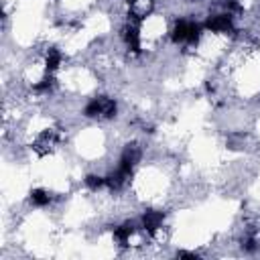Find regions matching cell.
<instances>
[{"instance_id": "obj_1", "label": "cell", "mask_w": 260, "mask_h": 260, "mask_svg": "<svg viewBox=\"0 0 260 260\" xmlns=\"http://www.w3.org/2000/svg\"><path fill=\"white\" fill-rule=\"evenodd\" d=\"M203 24L195 22V20H187V18H179L173 28H171V41L175 45H197L201 35H203Z\"/></svg>"}, {"instance_id": "obj_2", "label": "cell", "mask_w": 260, "mask_h": 260, "mask_svg": "<svg viewBox=\"0 0 260 260\" xmlns=\"http://www.w3.org/2000/svg\"><path fill=\"white\" fill-rule=\"evenodd\" d=\"M116 114H118V104L114 98L108 95H95L83 108V116L95 120H112L116 118Z\"/></svg>"}, {"instance_id": "obj_3", "label": "cell", "mask_w": 260, "mask_h": 260, "mask_svg": "<svg viewBox=\"0 0 260 260\" xmlns=\"http://www.w3.org/2000/svg\"><path fill=\"white\" fill-rule=\"evenodd\" d=\"M203 28L207 32H217V35H232L236 32V24H234V14L230 12H219V14H211L205 18Z\"/></svg>"}, {"instance_id": "obj_4", "label": "cell", "mask_w": 260, "mask_h": 260, "mask_svg": "<svg viewBox=\"0 0 260 260\" xmlns=\"http://www.w3.org/2000/svg\"><path fill=\"white\" fill-rule=\"evenodd\" d=\"M162 223H165V211L162 209H144V213L140 215V228L150 238L162 230Z\"/></svg>"}, {"instance_id": "obj_5", "label": "cell", "mask_w": 260, "mask_h": 260, "mask_svg": "<svg viewBox=\"0 0 260 260\" xmlns=\"http://www.w3.org/2000/svg\"><path fill=\"white\" fill-rule=\"evenodd\" d=\"M120 39L124 41V45H126V49L130 51V53H140L142 51V43H140V28H138V22H132V20H128L124 26H122V30H120Z\"/></svg>"}, {"instance_id": "obj_6", "label": "cell", "mask_w": 260, "mask_h": 260, "mask_svg": "<svg viewBox=\"0 0 260 260\" xmlns=\"http://www.w3.org/2000/svg\"><path fill=\"white\" fill-rule=\"evenodd\" d=\"M112 234H114V240H116L120 246H128V244H130V238L136 234V223L130 221V219H126V221L114 225Z\"/></svg>"}, {"instance_id": "obj_7", "label": "cell", "mask_w": 260, "mask_h": 260, "mask_svg": "<svg viewBox=\"0 0 260 260\" xmlns=\"http://www.w3.org/2000/svg\"><path fill=\"white\" fill-rule=\"evenodd\" d=\"M61 65H63V53L57 47H49L45 51V71L53 75Z\"/></svg>"}, {"instance_id": "obj_8", "label": "cell", "mask_w": 260, "mask_h": 260, "mask_svg": "<svg viewBox=\"0 0 260 260\" xmlns=\"http://www.w3.org/2000/svg\"><path fill=\"white\" fill-rule=\"evenodd\" d=\"M28 201H30V205H35V207H47V205H51L53 195H51V191H47V189H43V187H35V189H30V193H28Z\"/></svg>"}, {"instance_id": "obj_9", "label": "cell", "mask_w": 260, "mask_h": 260, "mask_svg": "<svg viewBox=\"0 0 260 260\" xmlns=\"http://www.w3.org/2000/svg\"><path fill=\"white\" fill-rule=\"evenodd\" d=\"M83 185H85L91 193H98L100 189H104V187H106V177L95 175V173H89V175H85V177H83Z\"/></svg>"}, {"instance_id": "obj_10", "label": "cell", "mask_w": 260, "mask_h": 260, "mask_svg": "<svg viewBox=\"0 0 260 260\" xmlns=\"http://www.w3.org/2000/svg\"><path fill=\"white\" fill-rule=\"evenodd\" d=\"M177 256H179V258H197L199 254H197V252H187V250H181V252H177Z\"/></svg>"}, {"instance_id": "obj_11", "label": "cell", "mask_w": 260, "mask_h": 260, "mask_svg": "<svg viewBox=\"0 0 260 260\" xmlns=\"http://www.w3.org/2000/svg\"><path fill=\"white\" fill-rule=\"evenodd\" d=\"M187 2H199V0H187Z\"/></svg>"}]
</instances>
